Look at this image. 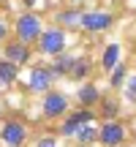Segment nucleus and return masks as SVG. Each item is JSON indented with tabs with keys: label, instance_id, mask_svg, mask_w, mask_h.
Masks as SVG:
<instances>
[{
	"label": "nucleus",
	"instance_id": "f257e3e1",
	"mask_svg": "<svg viewBox=\"0 0 136 147\" xmlns=\"http://www.w3.org/2000/svg\"><path fill=\"white\" fill-rule=\"evenodd\" d=\"M38 36H41V22H38V16L36 14H22L19 19H16V41L33 44V41H38Z\"/></svg>",
	"mask_w": 136,
	"mask_h": 147
},
{
	"label": "nucleus",
	"instance_id": "f03ea898",
	"mask_svg": "<svg viewBox=\"0 0 136 147\" xmlns=\"http://www.w3.org/2000/svg\"><path fill=\"white\" fill-rule=\"evenodd\" d=\"M38 49L44 55H60L65 49V33L60 27H52V30H41L38 36Z\"/></svg>",
	"mask_w": 136,
	"mask_h": 147
},
{
	"label": "nucleus",
	"instance_id": "7ed1b4c3",
	"mask_svg": "<svg viewBox=\"0 0 136 147\" xmlns=\"http://www.w3.org/2000/svg\"><path fill=\"white\" fill-rule=\"evenodd\" d=\"M112 22H114V16L106 14V11H87V14L79 16V27H84V30H90V33L109 30Z\"/></svg>",
	"mask_w": 136,
	"mask_h": 147
},
{
	"label": "nucleus",
	"instance_id": "20e7f679",
	"mask_svg": "<svg viewBox=\"0 0 136 147\" xmlns=\"http://www.w3.org/2000/svg\"><path fill=\"white\" fill-rule=\"evenodd\" d=\"M65 109H68V98H65V93L49 90V93L44 95V117H49V120H55V117H63Z\"/></svg>",
	"mask_w": 136,
	"mask_h": 147
},
{
	"label": "nucleus",
	"instance_id": "39448f33",
	"mask_svg": "<svg viewBox=\"0 0 136 147\" xmlns=\"http://www.w3.org/2000/svg\"><path fill=\"white\" fill-rule=\"evenodd\" d=\"M98 139H101L106 147H117V144H123V139H125V128H123V123H117V120H106L104 125H101V131H98Z\"/></svg>",
	"mask_w": 136,
	"mask_h": 147
},
{
	"label": "nucleus",
	"instance_id": "423d86ee",
	"mask_svg": "<svg viewBox=\"0 0 136 147\" xmlns=\"http://www.w3.org/2000/svg\"><path fill=\"white\" fill-rule=\"evenodd\" d=\"M84 123H93V112L82 106V109H79V112H73L71 117H65V123L60 125V134H63V136H73V134H76L79 128L84 125Z\"/></svg>",
	"mask_w": 136,
	"mask_h": 147
},
{
	"label": "nucleus",
	"instance_id": "0eeeda50",
	"mask_svg": "<svg viewBox=\"0 0 136 147\" xmlns=\"http://www.w3.org/2000/svg\"><path fill=\"white\" fill-rule=\"evenodd\" d=\"M0 139H3L5 144H11V147H22V142L27 139V131H25V125H22V123L8 120V123L3 125V134H0Z\"/></svg>",
	"mask_w": 136,
	"mask_h": 147
},
{
	"label": "nucleus",
	"instance_id": "6e6552de",
	"mask_svg": "<svg viewBox=\"0 0 136 147\" xmlns=\"http://www.w3.org/2000/svg\"><path fill=\"white\" fill-rule=\"evenodd\" d=\"M5 60H11L14 65H22L30 60V49H27V44L22 41H8L5 44Z\"/></svg>",
	"mask_w": 136,
	"mask_h": 147
},
{
	"label": "nucleus",
	"instance_id": "1a4fd4ad",
	"mask_svg": "<svg viewBox=\"0 0 136 147\" xmlns=\"http://www.w3.org/2000/svg\"><path fill=\"white\" fill-rule=\"evenodd\" d=\"M52 71L49 68H33L30 74V90H36V93H49V87H52Z\"/></svg>",
	"mask_w": 136,
	"mask_h": 147
},
{
	"label": "nucleus",
	"instance_id": "9d476101",
	"mask_svg": "<svg viewBox=\"0 0 136 147\" xmlns=\"http://www.w3.org/2000/svg\"><path fill=\"white\" fill-rule=\"evenodd\" d=\"M76 98L82 101V106H84V109H90L93 104H98V101H101V93H98V87H95V84L84 82L82 87L76 90Z\"/></svg>",
	"mask_w": 136,
	"mask_h": 147
},
{
	"label": "nucleus",
	"instance_id": "9b49d317",
	"mask_svg": "<svg viewBox=\"0 0 136 147\" xmlns=\"http://www.w3.org/2000/svg\"><path fill=\"white\" fill-rule=\"evenodd\" d=\"M73 60L76 57H71V55H65V52H60V55H55V63H52V76H63V74H71L73 68Z\"/></svg>",
	"mask_w": 136,
	"mask_h": 147
},
{
	"label": "nucleus",
	"instance_id": "f8f14e48",
	"mask_svg": "<svg viewBox=\"0 0 136 147\" xmlns=\"http://www.w3.org/2000/svg\"><path fill=\"white\" fill-rule=\"evenodd\" d=\"M101 65H104V71H112V68H117V65H120V47H117V44H109V47L104 49Z\"/></svg>",
	"mask_w": 136,
	"mask_h": 147
},
{
	"label": "nucleus",
	"instance_id": "ddd939ff",
	"mask_svg": "<svg viewBox=\"0 0 136 147\" xmlns=\"http://www.w3.org/2000/svg\"><path fill=\"white\" fill-rule=\"evenodd\" d=\"M19 74V65H14L11 60H0V84H11Z\"/></svg>",
	"mask_w": 136,
	"mask_h": 147
},
{
	"label": "nucleus",
	"instance_id": "4468645a",
	"mask_svg": "<svg viewBox=\"0 0 136 147\" xmlns=\"http://www.w3.org/2000/svg\"><path fill=\"white\" fill-rule=\"evenodd\" d=\"M73 136H76L82 144H90V142H95V139H98V131H95V128L90 125V123H84V125L79 128V131L73 134Z\"/></svg>",
	"mask_w": 136,
	"mask_h": 147
},
{
	"label": "nucleus",
	"instance_id": "2eb2a0df",
	"mask_svg": "<svg viewBox=\"0 0 136 147\" xmlns=\"http://www.w3.org/2000/svg\"><path fill=\"white\" fill-rule=\"evenodd\" d=\"M90 74V63H87V57H76L73 60V68L68 76H73V79H82V76H87Z\"/></svg>",
	"mask_w": 136,
	"mask_h": 147
},
{
	"label": "nucleus",
	"instance_id": "dca6fc26",
	"mask_svg": "<svg viewBox=\"0 0 136 147\" xmlns=\"http://www.w3.org/2000/svg\"><path fill=\"white\" fill-rule=\"evenodd\" d=\"M123 82H125V65H117V68H112V87H123Z\"/></svg>",
	"mask_w": 136,
	"mask_h": 147
},
{
	"label": "nucleus",
	"instance_id": "f3484780",
	"mask_svg": "<svg viewBox=\"0 0 136 147\" xmlns=\"http://www.w3.org/2000/svg\"><path fill=\"white\" fill-rule=\"evenodd\" d=\"M79 16H82V14H76V11H63L57 19H60V25L71 27V25H79Z\"/></svg>",
	"mask_w": 136,
	"mask_h": 147
},
{
	"label": "nucleus",
	"instance_id": "a211bd4d",
	"mask_svg": "<svg viewBox=\"0 0 136 147\" xmlns=\"http://www.w3.org/2000/svg\"><path fill=\"white\" fill-rule=\"evenodd\" d=\"M101 115H104L106 120H114V115H117V101H104V104H101Z\"/></svg>",
	"mask_w": 136,
	"mask_h": 147
},
{
	"label": "nucleus",
	"instance_id": "6ab92c4d",
	"mask_svg": "<svg viewBox=\"0 0 136 147\" xmlns=\"http://www.w3.org/2000/svg\"><path fill=\"white\" fill-rule=\"evenodd\" d=\"M125 98L131 101V104H136V76L128 79V87H125Z\"/></svg>",
	"mask_w": 136,
	"mask_h": 147
},
{
	"label": "nucleus",
	"instance_id": "aec40b11",
	"mask_svg": "<svg viewBox=\"0 0 136 147\" xmlns=\"http://www.w3.org/2000/svg\"><path fill=\"white\" fill-rule=\"evenodd\" d=\"M36 147H57V144H55V139L52 136H46V139H38V144Z\"/></svg>",
	"mask_w": 136,
	"mask_h": 147
},
{
	"label": "nucleus",
	"instance_id": "412c9836",
	"mask_svg": "<svg viewBox=\"0 0 136 147\" xmlns=\"http://www.w3.org/2000/svg\"><path fill=\"white\" fill-rule=\"evenodd\" d=\"M5 38V25H3V19H0V41Z\"/></svg>",
	"mask_w": 136,
	"mask_h": 147
},
{
	"label": "nucleus",
	"instance_id": "4be33fe9",
	"mask_svg": "<svg viewBox=\"0 0 136 147\" xmlns=\"http://www.w3.org/2000/svg\"><path fill=\"white\" fill-rule=\"evenodd\" d=\"M25 3H27V5H36V3H38V0H25Z\"/></svg>",
	"mask_w": 136,
	"mask_h": 147
},
{
	"label": "nucleus",
	"instance_id": "5701e85b",
	"mask_svg": "<svg viewBox=\"0 0 136 147\" xmlns=\"http://www.w3.org/2000/svg\"><path fill=\"white\" fill-rule=\"evenodd\" d=\"M82 147H87V144H82Z\"/></svg>",
	"mask_w": 136,
	"mask_h": 147
},
{
	"label": "nucleus",
	"instance_id": "b1692460",
	"mask_svg": "<svg viewBox=\"0 0 136 147\" xmlns=\"http://www.w3.org/2000/svg\"><path fill=\"white\" fill-rule=\"evenodd\" d=\"M117 147H123V144H117Z\"/></svg>",
	"mask_w": 136,
	"mask_h": 147
}]
</instances>
